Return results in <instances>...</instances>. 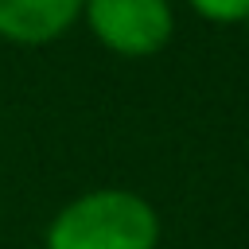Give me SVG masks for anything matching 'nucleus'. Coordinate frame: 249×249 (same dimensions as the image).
Listing matches in <instances>:
<instances>
[{"mask_svg":"<svg viewBox=\"0 0 249 249\" xmlns=\"http://www.w3.org/2000/svg\"><path fill=\"white\" fill-rule=\"evenodd\" d=\"M163 222L132 187H89L43 226V249H160Z\"/></svg>","mask_w":249,"mask_h":249,"instance_id":"obj_1","label":"nucleus"},{"mask_svg":"<svg viewBox=\"0 0 249 249\" xmlns=\"http://www.w3.org/2000/svg\"><path fill=\"white\" fill-rule=\"evenodd\" d=\"M82 23L93 43L117 58H152L175 35L171 0H86Z\"/></svg>","mask_w":249,"mask_h":249,"instance_id":"obj_2","label":"nucleus"},{"mask_svg":"<svg viewBox=\"0 0 249 249\" xmlns=\"http://www.w3.org/2000/svg\"><path fill=\"white\" fill-rule=\"evenodd\" d=\"M86 0H0V39L16 47L58 43L78 19Z\"/></svg>","mask_w":249,"mask_h":249,"instance_id":"obj_3","label":"nucleus"},{"mask_svg":"<svg viewBox=\"0 0 249 249\" xmlns=\"http://www.w3.org/2000/svg\"><path fill=\"white\" fill-rule=\"evenodd\" d=\"M187 8L195 16H202L206 23H241L249 16V0H187Z\"/></svg>","mask_w":249,"mask_h":249,"instance_id":"obj_4","label":"nucleus"},{"mask_svg":"<svg viewBox=\"0 0 249 249\" xmlns=\"http://www.w3.org/2000/svg\"><path fill=\"white\" fill-rule=\"evenodd\" d=\"M241 27H245V35H249V16H245V19H241Z\"/></svg>","mask_w":249,"mask_h":249,"instance_id":"obj_5","label":"nucleus"}]
</instances>
